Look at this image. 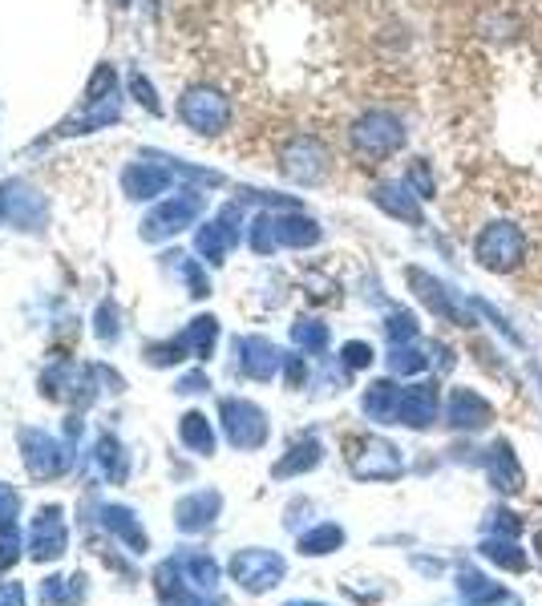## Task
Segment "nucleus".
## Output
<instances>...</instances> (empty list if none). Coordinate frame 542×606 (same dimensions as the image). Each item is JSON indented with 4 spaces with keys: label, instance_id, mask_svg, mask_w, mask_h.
<instances>
[{
    "label": "nucleus",
    "instance_id": "1",
    "mask_svg": "<svg viewBox=\"0 0 542 606\" xmlns=\"http://www.w3.org/2000/svg\"><path fill=\"white\" fill-rule=\"evenodd\" d=\"M405 283H409V292H414L421 304H426L438 320L454 327H473L478 324V308H473V299H466L461 292H454L449 283H442L438 275H429L426 268H405Z\"/></svg>",
    "mask_w": 542,
    "mask_h": 606
},
{
    "label": "nucleus",
    "instance_id": "2",
    "mask_svg": "<svg viewBox=\"0 0 542 606\" xmlns=\"http://www.w3.org/2000/svg\"><path fill=\"white\" fill-rule=\"evenodd\" d=\"M348 141H353V150H357L360 158L385 162V158H393L401 146H405V122L389 110H369L353 122Z\"/></svg>",
    "mask_w": 542,
    "mask_h": 606
},
{
    "label": "nucleus",
    "instance_id": "3",
    "mask_svg": "<svg viewBox=\"0 0 542 606\" xmlns=\"http://www.w3.org/2000/svg\"><path fill=\"white\" fill-rule=\"evenodd\" d=\"M473 259H478V268L494 271V275L518 271L522 259H527V235H522V226L506 223V219L482 226V235L473 239Z\"/></svg>",
    "mask_w": 542,
    "mask_h": 606
},
{
    "label": "nucleus",
    "instance_id": "4",
    "mask_svg": "<svg viewBox=\"0 0 542 606\" xmlns=\"http://www.w3.org/2000/svg\"><path fill=\"white\" fill-rule=\"evenodd\" d=\"M219 421H223V433L235 449L251 453V449H263L268 445V412L259 409L256 400H243V396H223L219 400Z\"/></svg>",
    "mask_w": 542,
    "mask_h": 606
},
{
    "label": "nucleus",
    "instance_id": "5",
    "mask_svg": "<svg viewBox=\"0 0 542 606\" xmlns=\"http://www.w3.org/2000/svg\"><path fill=\"white\" fill-rule=\"evenodd\" d=\"M348 469L357 481H397L405 473V457L385 437L348 441Z\"/></svg>",
    "mask_w": 542,
    "mask_h": 606
},
{
    "label": "nucleus",
    "instance_id": "6",
    "mask_svg": "<svg viewBox=\"0 0 542 606\" xmlns=\"http://www.w3.org/2000/svg\"><path fill=\"white\" fill-rule=\"evenodd\" d=\"M231 582L247 594H268L275 591L287 574V562L275 551H263V546H251V551H235L227 566Z\"/></svg>",
    "mask_w": 542,
    "mask_h": 606
},
{
    "label": "nucleus",
    "instance_id": "7",
    "mask_svg": "<svg viewBox=\"0 0 542 606\" xmlns=\"http://www.w3.org/2000/svg\"><path fill=\"white\" fill-rule=\"evenodd\" d=\"M21 441V457H25V469H29L33 481H53L70 469V453L58 437H49L41 429H21L16 433Z\"/></svg>",
    "mask_w": 542,
    "mask_h": 606
},
{
    "label": "nucleus",
    "instance_id": "8",
    "mask_svg": "<svg viewBox=\"0 0 542 606\" xmlns=\"http://www.w3.org/2000/svg\"><path fill=\"white\" fill-rule=\"evenodd\" d=\"M280 170H284L292 183H300V186L320 183V178L329 174V150H324V141L308 138V134L292 138L284 150H280Z\"/></svg>",
    "mask_w": 542,
    "mask_h": 606
},
{
    "label": "nucleus",
    "instance_id": "9",
    "mask_svg": "<svg viewBox=\"0 0 542 606\" xmlns=\"http://www.w3.org/2000/svg\"><path fill=\"white\" fill-rule=\"evenodd\" d=\"M29 558L33 562H58L70 551V530H65V509L61 506H41L33 518L29 530Z\"/></svg>",
    "mask_w": 542,
    "mask_h": 606
},
{
    "label": "nucleus",
    "instance_id": "10",
    "mask_svg": "<svg viewBox=\"0 0 542 606\" xmlns=\"http://www.w3.org/2000/svg\"><path fill=\"white\" fill-rule=\"evenodd\" d=\"M199 211H202V198L195 195V190H183V195L167 198V202H158L155 211L146 214L143 239H150V243L171 239V235H178L183 226L195 223V219H199Z\"/></svg>",
    "mask_w": 542,
    "mask_h": 606
},
{
    "label": "nucleus",
    "instance_id": "11",
    "mask_svg": "<svg viewBox=\"0 0 542 606\" xmlns=\"http://www.w3.org/2000/svg\"><path fill=\"white\" fill-rule=\"evenodd\" d=\"M178 118L195 134H223L231 122V106L214 89H186V98L178 101Z\"/></svg>",
    "mask_w": 542,
    "mask_h": 606
},
{
    "label": "nucleus",
    "instance_id": "12",
    "mask_svg": "<svg viewBox=\"0 0 542 606\" xmlns=\"http://www.w3.org/2000/svg\"><path fill=\"white\" fill-rule=\"evenodd\" d=\"M445 429H454V433H482L494 424V405L485 400L482 393H473V388H449L445 396Z\"/></svg>",
    "mask_w": 542,
    "mask_h": 606
},
{
    "label": "nucleus",
    "instance_id": "13",
    "mask_svg": "<svg viewBox=\"0 0 542 606\" xmlns=\"http://www.w3.org/2000/svg\"><path fill=\"white\" fill-rule=\"evenodd\" d=\"M235 368H239L247 381L268 384V381L280 376V368H284V353H280L268 336H239L235 339Z\"/></svg>",
    "mask_w": 542,
    "mask_h": 606
},
{
    "label": "nucleus",
    "instance_id": "14",
    "mask_svg": "<svg viewBox=\"0 0 542 606\" xmlns=\"http://www.w3.org/2000/svg\"><path fill=\"white\" fill-rule=\"evenodd\" d=\"M482 466H485V481H490L502 497H518L527 490V469H522L518 453H514V445L506 437H498L485 449Z\"/></svg>",
    "mask_w": 542,
    "mask_h": 606
},
{
    "label": "nucleus",
    "instance_id": "15",
    "mask_svg": "<svg viewBox=\"0 0 542 606\" xmlns=\"http://www.w3.org/2000/svg\"><path fill=\"white\" fill-rule=\"evenodd\" d=\"M438 412H442V384L438 381H417L401 393L397 424L414 429V433H426L429 424L438 421Z\"/></svg>",
    "mask_w": 542,
    "mask_h": 606
},
{
    "label": "nucleus",
    "instance_id": "16",
    "mask_svg": "<svg viewBox=\"0 0 542 606\" xmlns=\"http://www.w3.org/2000/svg\"><path fill=\"white\" fill-rule=\"evenodd\" d=\"M239 223L243 214L235 202H227L223 211H219V219H211V223L199 226V239H195V247H199V255H207V263H223L231 255V247L239 243Z\"/></svg>",
    "mask_w": 542,
    "mask_h": 606
},
{
    "label": "nucleus",
    "instance_id": "17",
    "mask_svg": "<svg viewBox=\"0 0 542 606\" xmlns=\"http://www.w3.org/2000/svg\"><path fill=\"white\" fill-rule=\"evenodd\" d=\"M219 514H223V494L219 490H195V494H186L174 502V525L183 530V534H202V530H211L219 522Z\"/></svg>",
    "mask_w": 542,
    "mask_h": 606
},
{
    "label": "nucleus",
    "instance_id": "18",
    "mask_svg": "<svg viewBox=\"0 0 542 606\" xmlns=\"http://www.w3.org/2000/svg\"><path fill=\"white\" fill-rule=\"evenodd\" d=\"M372 202L389 214V219H401L409 226H426V211H421V198L409 190L405 183H381L372 186Z\"/></svg>",
    "mask_w": 542,
    "mask_h": 606
},
{
    "label": "nucleus",
    "instance_id": "19",
    "mask_svg": "<svg viewBox=\"0 0 542 606\" xmlns=\"http://www.w3.org/2000/svg\"><path fill=\"white\" fill-rule=\"evenodd\" d=\"M454 586L470 606H506L510 603V591H506L502 582L490 579L485 570H473V566H461V570H457Z\"/></svg>",
    "mask_w": 542,
    "mask_h": 606
},
{
    "label": "nucleus",
    "instance_id": "20",
    "mask_svg": "<svg viewBox=\"0 0 542 606\" xmlns=\"http://www.w3.org/2000/svg\"><path fill=\"white\" fill-rule=\"evenodd\" d=\"M98 522H101V530H110L114 537H122L130 546V554H146L150 551V537H146V530H143V522L134 518V509L130 506H98Z\"/></svg>",
    "mask_w": 542,
    "mask_h": 606
},
{
    "label": "nucleus",
    "instance_id": "21",
    "mask_svg": "<svg viewBox=\"0 0 542 606\" xmlns=\"http://www.w3.org/2000/svg\"><path fill=\"white\" fill-rule=\"evenodd\" d=\"M174 566H178V574H183V582L190 586V591H202V594L219 591V579H223V570H219V562H214L211 554L183 551V554H174Z\"/></svg>",
    "mask_w": 542,
    "mask_h": 606
},
{
    "label": "nucleus",
    "instance_id": "22",
    "mask_svg": "<svg viewBox=\"0 0 542 606\" xmlns=\"http://www.w3.org/2000/svg\"><path fill=\"white\" fill-rule=\"evenodd\" d=\"M324 461V445H320V437H300L292 449L271 466V478L275 481H287V478H300V473H312L316 466Z\"/></svg>",
    "mask_w": 542,
    "mask_h": 606
},
{
    "label": "nucleus",
    "instance_id": "23",
    "mask_svg": "<svg viewBox=\"0 0 542 606\" xmlns=\"http://www.w3.org/2000/svg\"><path fill=\"white\" fill-rule=\"evenodd\" d=\"M401 393H405V388H397V381H372L369 388H365V396H360V409H365V417L377 424H397Z\"/></svg>",
    "mask_w": 542,
    "mask_h": 606
},
{
    "label": "nucleus",
    "instance_id": "24",
    "mask_svg": "<svg viewBox=\"0 0 542 606\" xmlns=\"http://www.w3.org/2000/svg\"><path fill=\"white\" fill-rule=\"evenodd\" d=\"M171 178H174L171 170L155 166V162H134L122 174V186H126L130 198H155V195H167Z\"/></svg>",
    "mask_w": 542,
    "mask_h": 606
},
{
    "label": "nucleus",
    "instance_id": "25",
    "mask_svg": "<svg viewBox=\"0 0 542 606\" xmlns=\"http://www.w3.org/2000/svg\"><path fill=\"white\" fill-rule=\"evenodd\" d=\"M473 551L482 554L485 562H494V566H502V570H510V574H527V566H530V558H527V551L518 546V537H498V534H485Z\"/></svg>",
    "mask_w": 542,
    "mask_h": 606
},
{
    "label": "nucleus",
    "instance_id": "26",
    "mask_svg": "<svg viewBox=\"0 0 542 606\" xmlns=\"http://www.w3.org/2000/svg\"><path fill=\"white\" fill-rule=\"evenodd\" d=\"M271 223H275L280 247H316V243H320V223L300 211H287V214L271 211Z\"/></svg>",
    "mask_w": 542,
    "mask_h": 606
},
{
    "label": "nucleus",
    "instance_id": "27",
    "mask_svg": "<svg viewBox=\"0 0 542 606\" xmlns=\"http://www.w3.org/2000/svg\"><path fill=\"white\" fill-rule=\"evenodd\" d=\"M94 466L101 469V478L110 481V485H122L130 478V453L122 449V441L110 437V433H101L98 445H94Z\"/></svg>",
    "mask_w": 542,
    "mask_h": 606
},
{
    "label": "nucleus",
    "instance_id": "28",
    "mask_svg": "<svg viewBox=\"0 0 542 606\" xmlns=\"http://www.w3.org/2000/svg\"><path fill=\"white\" fill-rule=\"evenodd\" d=\"M344 546V525L336 522H320V525H308L296 534V551L304 558H324V554H336Z\"/></svg>",
    "mask_w": 542,
    "mask_h": 606
},
{
    "label": "nucleus",
    "instance_id": "29",
    "mask_svg": "<svg viewBox=\"0 0 542 606\" xmlns=\"http://www.w3.org/2000/svg\"><path fill=\"white\" fill-rule=\"evenodd\" d=\"M86 574H70V579L53 574V579L41 582V606H77L86 603Z\"/></svg>",
    "mask_w": 542,
    "mask_h": 606
},
{
    "label": "nucleus",
    "instance_id": "30",
    "mask_svg": "<svg viewBox=\"0 0 542 606\" xmlns=\"http://www.w3.org/2000/svg\"><path fill=\"white\" fill-rule=\"evenodd\" d=\"M9 214H13L16 226H25V231H37L45 223V198L25 190V186L9 183Z\"/></svg>",
    "mask_w": 542,
    "mask_h": 606
},
{
    "label": "nucleus",
    "instance_id": "31",
    "mask_svg": "<svg viewBox=\"0 0 542 606\" xmlns=\"http://www.w3.org/2000/svg\"><path fill=\"white\" fill-rule=\"evenodd\" d=\"M178 339H183V348L195 356V360H207V356L214 353V339H219V320H214V316H195V320L183 327V336Z\"/></svg>",
    "mask_w": 542,
    "mask_h": 606
},
{
    "label": "nucleus",
    "instance_id": "32",
    "mask_svg": "<svg viewBox=\"0 0 542 606\" xmlns=\"http://www.w3.org/2000/svg\"><path fill=\"white\" fill-rule=\"evenodd\" d=\"M178 437H183V445L195 457H211L214 453V429L207 421V412H186L183 421H178Z\"/></svg>",
    "mask_w": 542,
    "mask_h": 606
},
{
    "label": "nucleus",
    "instance_id": "33",
    "mask_svg": "<svg viewBox=\"0 0 542 606\" xmlns=\"http://www.w3.org/2000/svg\"><path fill=\"white\" fill-rule=\"evenodd\" d=\"M429 348H421V339H414V344H393L389 348V372L393 376H421L429 368Z\"/></svg>",
    "mask_w": 542,
    "mask_h": 606
},
{
    "label": "nucleus",
    "instance_id": "34",
    "mask_svg": "<svg viewBox=\"0 0 542 606\" xmlns=\"http://www.w3.org/2000/svg\"><path fill=\"white\" fill-rule=\"evenodd\" d=\"M329 324H320V320H296L292 324V344L300 348L304 356H324L329 353Z\"/></svg>",
    "mask_w": 542,
    "mask_h": 606
},
{
    "label": "nucleus",
    "instance_id": "35",
    "mask_svg": "<svg viewBox=\"0 0 542 606\" xmlns=\"http://www.w3.org/2000/svg\"><path fill=\"white\" fill-rule=\"evenodd\" d=\"M385 339L389 344H414V339H421V324H417L414 311H389L385 316Z\"/></svg>",
    "mask_w": 542,
    "mask_h": 606
},
{
    "label": "nucleus",
    "instance_id": "36",
    "mask_svg": "<svg viewBox=\"0 0 542 606\" xmlns=\"http://www.w3.org/2000/svg\"><path fill=\"white\" fill-rule=\"evenodd\" d=\"M21 551H25L21 525H16V518H4L0 522V570H13L21 562Z\"/></svg>",
    "mask_w": 542,
    "mask_h": 606
},
{
    "label": "nucleus",
    "instance_id": "37",
    "mask_svg": "<svg viewBox=\"0 0 542 606\" xmlns=\"http://www.w3.org/2000/svg\"><path fill=\"white\" fill-rule=\"evenodd\" d=\"M405 186H409L421 202H429V198L438 195V183H433V170H429L426 158H414V162H409V170H405Z\"/></svg>",
    "mask_w": 542,
    "mask_h": 606
},
{
    "label": "nucleus",
    "instance_id": "38",
    "mask_svg": "<svg viewBox=\"0 0 542 606\" xmlns=\"http://www.w3.org/2000/svg\"><path fill=\"white\" fill-rule=\"evenodd\" d=\"M482 530H485V534H498V537H518V534H522V518H518L514 509H506V506H494L490 514H485Z\"/></svg>",
    "mask_w": 542,
    "mask_h": 606
},
{
    "label": "nucleus",
    "instance_id": "39",
    "mask_svg": "<svg viewBox=\"0 0 542 606\" xmlns=\"http://www.w3.org/2000/svg\"><path fill=\"white\" fill-rule=\"evenodd\" d=\"M146 364H155V368H174V364H183L186 356V348H183V339H162V344H150L146 348Z\"/></svg>",
    "mask_w": 542,
    "mask_h": 606
},
{
    "label": "nucleus",
    "instance_id": "40",
    "mask_svg": "<svg viewBox=\"0 0 542 606\" xmlns=\"http://www.w3.org/2000/svg\"><path fill=\"white\" fill-rule=\"evenodd\" d=\"M251 251H256V255L280 251V239H275V223H271V211L259 214L256 223H251Z\"/></svg>",
    "mask_w": 542,
    "mask_h": 606
},
{
    "label": "nucleus",
    "instance_id": "41",
    "mask_svg": "<svg viewBox=\"0 0 542 606\" xmlns=\"http://www.w3.org/2000/svg\"><path fill=\"white\" fill-rule=\"evenodd\" d=\"M178 275L186 280V292H190L195 299L211 296V280H207V271H202L195 259H186V255H183V263H178Z\"/></svg>",
    "mask_w": 542,
    "mask_h": 606
},
{
    "label": "nucleus",
    "instance_id": "42",
    "mask_svg": "<svg viewBox=\"0 0 542 606\" xmlns=\"http://www.w3.org/2000/svg\"><path fill=\"white\" fill-rule=\"evenodd\" d=\"M372 360H377V353H372V344H365V339H348L341 348V364L348 368V372H360V368H369Z\"/></svg>",
    "mask_w": 542,
    "mask_h": 606
},
{
    "label": "nucleus",
    "instance_id": "43",
    "mask_svg": "<svg viewBox=\"0 0 542 606\" xmlns=\"http://www.w3.org/2000/svg\"><path fill=\"white\" fill-rule=\"evenodd\" d=\"M106 98H114V70H110V65H98V73L89 77L86 106L89 101H106Z\"/></svg>",
    "mask_w": 542,
    "mask_h": 606
},
{
    "label": "nucleus",
    "instance_id": "44",
    "mask_svg": "<svg viewBox=\"0 0 542 606\" xmlns=\"http://www.w3.org/2000/svg\"><path fill=\"white\" fill-rule=\"evenodd\" d=\"M130 94L143 101V106H146L150 113H162V106H158V98H155V85L146 82L143 73H134V77H130Z\"/></svg>",
    "mask_w": 542,
    "mask_h": 606
},
{
    "label": "nucleus",
    "instance_id": "45",
    "mask_svg": "<svg viewBox=\"0 0 542 606\" xmlns=\"http://www.w3.org/2000/svg\"><path fill=\"white\" fill-rule=\"evenodd\" d=\"M284 381H287V388H304V384H308V364H304V356H284Z\"/></svg>",
    "mask_w": 542,
    "mask_h": 606
},
{
    "label": "nucleus",
    "instance_id": "46",
    "mask_svg": "<svg viewBox=\"0 0 542 606\" xmlns=\"http://www.w3.org/2000/svg\"><path fill=\"white\" fill-rule=\"evenodd\" d=\"M118 332H122V324H118V308L101 304L98 308V339H118Z\"/></svg>",
    "mask_w": 542,
    "mask_h": 606
},
{
    "label": "nucleus",
    "instance_id": "47",
    "mask_svg": "<svg viewBox=\"0 0 542 606\" xmlns=\"http://www.w3.org/2000/svg\"><path fill=\"white\" fill-rule=\"evenodd\" d=\"M207 388H211V381H207V372H190V376H183V381L174 384V393H183V396L207 393Z\"/></svg>",
    "mask_w": 542,
    "mask_h": 606
},
{
    "label": "nucleus",
    "instance_id": "48",
    "mask_svg": "<svg viewBox=\"0 0 542 606\" xmlns=\"http://www.w3.org/2000/svg\"><path fill=\"white\" fill-rule=\"evenodd\" d=\"M16 509H21V494H16L13 485H0V522L16 518Z\"/></svg>",
    "mask_w": 542,
    "mask_h": 606
},
{
    "label": "nucleus",
    "instance_id": "49",
    "mask_svg": "<svg viewBox=\"0 0 542 606\" xmlns=\"http://www.w3.org/2000/svg\"><path fill=\"white\" fill-rule=\"evenodd\" d=\"M308 514H312V502H292V506H287L284 525L287 530H300V522H308Z\"/></svg>",
    "mask_w": 542,
    "mask_h": 606
},
{
    "label": "nucleus",
    "instance_id": "50",
    "mask_svg": "<svg viewBox=\"0 0 542 606\" xmlns=\"http://www.w3.org/2000/svg\"><path fill=\"white\" fill-rule=\"evenodd\" d=\"M0 606H25V586L21 582H0Z\"/></svg>",
    "mask_w": 542,
    "mask_h": 606
},
{
    "label": "nucleus",
    "instance_id": "51",
    "mask_svg": "<svg viewBox=\"0 0 542 606\" xmlns=\"http://www.w3.org/2000/svg\"><path fill=\"white\" fill-rule=\"evenodd\" d=\"M429 353L438 356L433 364L442 368V372H449V368H454V348H449V344H429Z\"/></svg>",
    "mask_w": 542,
    "mask_h": 606
},
{
    "label": "nucleus",
    "instance_id": "52",
    "mask_svg": "<svg viewBox=\"0 0 542 606\" xmlns=\"http://www.w3.org/2000/svg\"><path fill=\"white\" fill-rule=\"evenodd\" d=\"M414 566L417 570H426V574H442V562H429V558H421V554H414Z\"/></svg>",
    "mask_w": 542,
    "mask_h": 606
},
{
    "label": "nucleus",
    "instance_id": "53",
    "mask_svg": "<svg viewBox=\"0 0 542 606\" xmlns=\"http://www.w3.org/2000/svg\"><path fill=\"white\" fill-rule=\"evenodd\" d=\"M9 214V186H0V219Z\"/></svg>",
    "mask_w": 542,
    "mask_h": 606
},
{
    "label": "nucleus",
    "instance_id": "54",
    "mask_svg": "<svg viewBox=\"0 0 542 606\" xmlns=\"http://www.w3.org/2000/svg\"><path fill=\"white\" fill-rule=\"evenodd\" d=\"M284 606H329V603H312V598H296V603H284Z\"/></svg>",
    "mask_w": 542,
    "mask_h": 606
},
{
    "label": "nucleus",
    "instance_id": "55",
    "mask_svg": "<svg viewBox=\"0 0 542 606\" xmlns=\"http://www.w3.org/2000/svg\"><path fill=\"white\" fill-rule=\"evenodd\" d=\"M534 551H539V562H542V530L534 534Z\"/></svg>",
    "mask_w": 542,
    "mask_h": 606
},
{
    "label": "nucleus",
    "instance_id": "56",
    "mask_svg": "<svg viewBox=\"0 0 542 606\" xmlns=\"http://www.w3.org/2000/svg\"><path fill=\"white\" fill-rule=\"evenodd\" d=\"M534 376H539V396H542V368L534 364Z\"/></svg>",
    "mask_w": 542,
    "mask_h": 606
}]
</instances>
